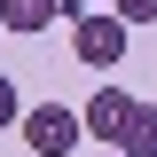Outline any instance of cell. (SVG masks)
<instances>
[{
    "instance_id": "6da1fadb",
    "label": "cell",
    "mask_w": 157,
    "mask_h": 157,
    "mask_svg": "<svg viewBox=\"0 0 157 157\" xmlns=\"http://www.w3.org/2000/svg\"><path fill=\"white\" fill-rule=\"evenodd\" d=\"M126 47H134V24L118 16V8H78V24H71V55L86 63V71H118Z\"/></svg>"
},
{
    "instance_id": "3957f363",
    "label": "cell",
    "mask_w": 157,
    "mask_h": 157,
    "mask_svg": "<svg viewBox=\"0 0 157 157\" xmlns=\"http://www.w3.org/2000/svg\"><path fill=\"white\" fill-rule=\"evenodd\" d=\"M126 110H134V94H126V86H102V94L86 102V110H78V126L94 134V149H102V141H118V134H126Z\"/></svg>"
},
{
    "instance_id": "8992f818",
    "label": "cell",
    "mask_w": 157,
    "mask_h": 157,
    "mask_svg": "<svg viewBox=\"0 0 157 157\" xmlns=\"http://www.w3.org/2000/svg\"><path fill=\"white\" fill-rule=\"evenodd\" d=\"M110 8L134 24V32H149V24H157V0H110Z\"/></svg>"
},
{
    "instance_id": "9c48e42d",
    "label": "cell",
    "mask_w": 157,
    "mask_h": 157,
    "mask_svg": "<svg viewBox=\"0 0 157 157\" xmlns=\"http://www.w3.org/2000/svg\"><path fill=\"white\" fill-rule=\"evenodd\" d=\"M102 157H126V149H118V141H102Z\"/></svg>"
},
{
    "instance_id": "5b68a950",
    "label": "cell",
    "mask_w": 157,
    "mask_h": 157,
    "mask_svg": "<svg viewBox=\"0 0 157 157\" xmlns=\"http://www.w3.org/2000/svg\"><path fill=\"white\" fill-rule=\"evenodd\" d=\"M63 16V0H0V32H47Z\"/></svg>"
},
{
    "instance_id": "277c9868",
    "label": "cell",
    "mask_w": 157,
    "mask_h": 157,
    "mask_svg": "<svg viewBox=\"0 0 157 157\" xmlns=\"http://www.w3.org/2000/svg\"><path fill=\"white\" fill-rule=\"evenodd\" d=\"M118 149L126 157H157V102L134 94V110H126V134H118Z\"/></svg>"
},
{
    "instance_id": "7a4b0ae2",
    "label": "cell",
    "mask_w": 157,
    "mask_h": 157,
    "mask_svg": "<svg viewBox=\"0 0 157 157\" xmlns=\"http://www.w3.org/2000/svg\"><path fill=\"white\" fill-rule=\"evenodd\" d=\"M78 110H63V102H32V118H24V141H32V157H71L78 149Z\"/></svg>"
},
{
    "instance_id": "ba28073f",
    "label": "cell",
    "mask_w": 157,
    "mask_h": 157,
    "mask_svg": "<svg viewBox=\"0 0 157 157\" xmlns=\"http://www.w3.org/2000/svg\"><path fill=\"white\" fill-rule=\"evenodd\" d=\"M63 8H110V0H63Z\"/></svg>"
},
{
    "instance_id": "52a82bcc",
    "label": "cell",
    "mask_w": 157,
    "mask_h": 157,
    "mask_svg": "<svg viewBox=\"0 0 157 157\" xmlns=\"http://www.w3.org/2000/svg\"><path fill=\"white\" fill-rule=\"evenodd\" d=\"M8 126H24V102H16V78H0V134Z\"/></svg>"
}]
</instances>
